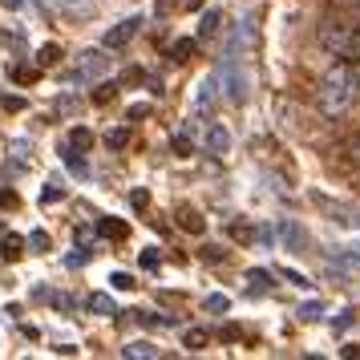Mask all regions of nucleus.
<instances>
[{
	"label": "nucleus",
	"mask_w": 360,
	"mask_h": 360,
	"mask_svg": "<svg viewBox=\"0 0 360 360\" xmlns=\"http://www.w3.org/2000/svg\"><path fill=\"white\" fill-rule=\"evenodd\" d=\"M360 98V61H336L320 77V89H316V105L324 117H344Z\"/></svg>",
	"instance_id": "nucleus-1"
},
{
	"label": "nucleus",
	"mask_w": 360,
	"mask_h": 360,
	"mask_svg": "<svg viewBox=\"0 0 360 360\" xmlns=\"http://www.w3.org/2000/svg\"><path fill=\"white\" fill-rule=\"evenodd\" d=\"M316 41H320V49L332 53V57H340V61H360V17L352 13H328L320 25H316Z\"/></svg>",
	"instance_id": "nucleus-2"
},
{
	"label": "nucleus",
	"mask_w": 360,
	"mask_h": 360,
	"mask_svg": "<svg viewBox=\"0 0 360 360\" xmlns=\"http://www.w3.org/2000/svg\"><path fill=\"white\" fill-rule=\"evenodd\" d=\"M138 29H142V17L122 20L117 29H110V33H105V49H122V45H130L134 37H138Z\"/></svg>",
	"instance_id": "nucleus-3"
},
{
	"label": "nucleus",
	"mask_w": 360,
	"mask_h": 360,
	"mask_svg": "<svg viewBox=\"0 0 360 360\" xmlns=\"http://www.w3.org/2000/svg\"><path fill=\"white\" fill-rule=\"evenodd\" d=\"M227 150H231V134L223 130V126H207V154L219 158V154H227Z\"/></svg>",
	"instance_id": "nucleus-4"
},
{
	"label": "nucleus",
	"mask_w": 360,
	"mask_h": 360,
	"mask_svg": "<svg viewBox=\"0 0 360 360\" xmlns=\"http://www.w3.org/2000/svg\"><path fill=\"white\" fill-rule=\"evenodd\" d=\"M89 311H98V316H117V304L105 292H98V295H89Z\"/></svg>",
	"instance_id": "nucleus-5"
},
{
	"label": "nucleus",
	"mask_w": 360,
	"mask_h": 360,
	"mask_svg": "<svg viewBox=\"0 0 360 360\" xmlns=\"http://www.w3.org/2000/svg\"><path fill=\"white\" fill-rule=\"evenodd\" d=\"M179 223H182V231H191V235H198V231H202V214H198V211H191V207H182V211H179Z\"/></svg>",
	"instance_id": "nucleus-6"
},
{
	"label": "nucleus",
	"mask_w": 360,
	"mask_h": 360,
	"mask_svg": "<svg viewBox=\"0 0 360 360\" xmlns=\"http://www.w3.org/2000/svg\"><path fill=\"white\" fill-rule=\"evenodd\" d=\"M191 53H195V41H191V37H179V41H174V45H170V57H174V61H191Z\"/></svg>",
	"instance_id": "nucleus-7"
},
{
	"label": "nucleus",
	"mask_w": 360,
	"mask_h": 360,
	"mask_svg": "<svg viewBox=\"0 0 360 360\" xmlns=\"http://www.w3.org/2000/svg\"><path fill=\"white\" fill-rule=\"evenodd\" d=\"M247 98V82L239 73H227V101H243Z\"/></svg>",
	"instance_id": "nucleus-8"
},
{
	"label": "nucleus",
	"mask_w": 360,
	"mask_h": 360,
	"mask_svg": "<svg viewBox=\"0 0 360 360\" xmlns=\"http://www.w3.org/2000/svg\"><path fill=\"white\" fill-rule=\"evenodd\" d=\"M283 239H288V247H292V251H300V247L308 243V235H304V231L295 227L292 219H288V223H283Z\"/></svg>",
	"instance_id": "nucleus-9"
},
{
	"label": "nucleus",
	"mask_w": 360,
	"mask_h": 360,
	"mask_svg": "<svg viewBox=\"0 0 360 360\" xmlns=\"http://www.w3.org/2000/svg\"><path fill=\"white\" fill-rule=\"evenodd\" d=\"M198 33H202V37L219 33V8H207V13H202V20H198Z\"/></svg>",
	"instance_id": "nucleus-10"
},
{
	"label": "nucleus",
	"mask_w": 360,
	"mask_h": 360,
	"mask_svg": "<svg viewBox=\"0 0 360 360\" xmlns=\"http://www.w3.org/2000/svg\"><path fill=\"white\" fill-rule=\"evenodd\" d=\"M122 352H126V356H158V348H154V344H146V340H134V344H126V348H122Z\"/></svg>",
	"instance_id": "nucleus-11"
},
{
	"label": "nucleus",
	"mask_w": 360,
	"mask_h": 360,
	"mask_svg": "<svg viewBox=\"0 0 360 360\" xmlns=\"http://www.w3.org/2000/svg\"><path fill=\"white\" fill-rule=\"evenodd\" d=\"M101 235H110V239H126V223H114V219H105V223H98Z\"/></svg>",
	"instance_id": "nucleus-12"
},
{
	"label": "nucleus",
	"mask_w": 360,
	"mask_h": 360,
	"mask_svg": "<svg viewBox=\"0 0 360 360\" xmlns=\"http://www.w3.org/2000/svg\"><path fill=\"white\" fill-rule=\"evenodd\" d=\"M37 61H41V65H57V61H61V49H57V45H45V49L37 53Z\"/></svg>",
	"instance_id": "nucleus-13"
},
{
	"label": "nucleus",
	"mask_w": 360,
	"mask_h": 360,
	"mask_svg": "<svg viewBox=\"0 0 360 360\" xmlns=\"http://www.w3.org/2000/svg\"><path fill=\"white\" fill-rule=\"evenodd\" d=\"M182 344H186V348H202V344H207V332H202V328H191V332L182 336Z\"/></svg>",
	"instance_id": "nucleus-14"
},
{
	"label": "nucleus",
	"mask_w": 360,
	"mask_h": 360,
	"mask_svg": "<svg viewBox=\"0 0 360 360\" xmlns=\"http://www.w3.org/2000/svg\"><path fill=\"white\" fill-rule=\"evenodd\" d=\"M202 259L223 263V259H227V251H223V247H214V243H207V247H202Z\"/></svg>",
	"instance_id": "nucleus-15"
},
{
	"label": "nucleus",
	"mask_w": 360,
	"mask_h": 360,
	"mask_svg": "<svg viewBox=\"0 0 360 360\" xmlns=\"http://www.w3.org/2000/svg\"><path fill=\"white\" fill-rule=\"evenodd\" d=\"M105 142H110L114 150H122L126 142H130V134H126V130H114V134H105Z\"/></svg>",
	"instance_id": "nucleus-16"
},
{
	"label": "nucleus",
	"mask_w": 360,
	"mask_h": 360,
	"mask_svg": "<svg viewBox=\"0 0 360 360\" xmlns=\"http://www.w3.org/2000/svg\"><path fill=\"white\" fill-rule=\"evenodd\" d=\"M114 94H117L114 85H101L98 94H94V101H98V105H105V101H114Z\"/></svg>",
	"instance_id": "nucleus-17"
},
{
	"label": "nucleus",
	"mask_w": 360,
	"mask_h": 360,
	"mask_svg": "<svg viewBox=\"0 0 360 360\" xmlns=\"http://www.w3.org/2000/svg\"><path fill=\"white\" fill-rule=\"evenodd\" d=\"M4 255H8V259L20 255V239H17V235H8V239H4Z\"/></svg>",
	"instance_id": "nucleus-18"
},
{
	"label": "nucleus",
	"mask_w": 360,
	"mask_h": 360,
	"mask_svg": "<svg viewBox=\"0 0 360 360\" xmlns=\"http://www.w3.org/2000/svg\"><path fill=\"white\" fill-rule=\"evenodd\" d=\"M283 279H288V283H295V288H308V279L300 276V271H292V267H283Z\"/></svg>",
	"instance_id": "nucleus-19"
},
{
	"label": "nucleus",
	"mask_w": 360,
	"mask_h": 360,
	"mask_svg": "<svg viewBox=\"0 0 360 360\" xmlns=\"http://www.w3.org/2000/svg\"><path fill=\"white\" fill-rule=\"evenodd\" d=\"M207 308L211 311H227V295H207Z\"/></svg>",
	"instance_id": "nucleus-20"
},
{
	"label": "nucleus",
	"mask_w": 360,
	"mask_h": 360,
	"mask_svg": "<svg viewBox=\"0 0 360 360\" xmlns=\"http://www.w3.org/2000/svg\"><path fill=\"white\" fill-rule=\"evenodd\" d=\"M247 279H251V283H255V288H263V283H267V279H271V271H259V267H255V271H247Z\"/></svg>",
	"instance_id": "nucleus-21"
},
{
	"label": "nucleus",
	"mask_w": 360,
	"mask_h": 360,
	"mask_svg": "<svg viewBox=\"0 0 360 360\" xmlns=\"http://www.w3.org/2000/svg\"><path fill=\"white\" fill-rule=\"evenodd\" d=\"M336 8H344V13H352V17H360V0H336Z\"/></svg>",
	"instance_id": "nucleus-22"
},
{
	"label": "nucleus",
	"mask_w": 360,
	"mask_h": 360,
	"mask_svg": "<svg viewBox=\"0 0 360 360\" xmlns=\"http://www.w3.org/2000/svg\"><path fill=\"white\" fill-rule=\"evenodd\" d=\"M110 283H114V288H122V292H126V288H134V279L126 276V271H117V276L110 279Z\"/></svg>",
	"instance_id": "nucleus-23"
},
{
	"label": "nucleus",
	"mask_w": 360,
	"mask_h": 360,
	"mask_svg": "<svg viewBox=\"0 0 360 360\" xmlns=\"http://www.w3.org/2000/svg\"><path fill=\"white\" fill-rule=\"evenodd\" d=\"M174 150H179V154H191V138H186V134H179V138H174Z\"/></svg>",
	"instance_id": "nucleus-24"
},
{
	"label": "nucleus",
	"mask_w": 360,
	"mask_h": 360,
	"mask_svg": "<svg viewBox=\"0 0 360 360\" xmlns=\"http://www.w3.org/2000/svg\"><path fill=\"white\" fill-rule=\"evenodd\" d=\"M61 198H65V195H61L57 186H53V191H41V202H61Z\"/></svg>",
	"instance_id": "nucleus-25"
},
{
	"label": "nucleus",
	"mask_w": 360,
	"mask_h": 360,
	"mask_svg": "<svg viewBox=\"0 0 360 360\" xmlns=\"http://www.w3.org/2000/svg\"><path fill=\"white\" fill-rule=\"evenodd\" d=\"M73 146H89V130H73Z\"/></svg>",
	"instance_id": "nucleus-26"
},
{
	"label": "nucleus",
	"mask_w": 360,
	"mask_h": 360,
	"mask_svg": "<svg viewBox=\"0 0 360 360\" xmlns=\"http://www.w3.org/2000/svg\"><path fill=\"white\" fill-rule=\"evenodd\" d=\"M0 207H17V191H0Z\"/></svg>",
	"instance_id": "nucleus-27"
},
{
	"label": "nucleus",
	"mask_w": 360,
	"mask_h": 360,
	"mask_svg": "<svg viewBox=\"0 0 360 360\" xmlns=\"http://www.w3.org/2000/svg\"><path fill=\"white\" fill-rule=\"evenodd\" d=\"M29 243H33V247H49V235H45V231H37V235H29Z\"/></svg>",
	"instance_id": "nucleus-28"
},
{
	"label": "nucleus",
	"mask_w": 360,
	"mask_h": 360,
	"mask_svg": "<svg viewBox=\"0 0 360 360\" xmlns=\"http://www.w3.org/2000/svg\"><path fill=\"white\" fill-rule=\"evenodd\" d=\"M142 267H158V251H146L142 255Z\"/></svg>",
	"instance_id": "nucleus-29"
}]
</instances>
